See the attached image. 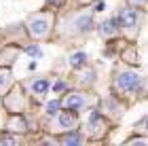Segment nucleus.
<instances>
[{
  "label": "nucleus",
  "mask_w": 148,
  "mask_h": 146,
  "mask_svg": "<svg viewBox=\"0 0 148 146\" xmlns=\"http://www.w3.org/2000/svg\"><path fill=\"white\" fill-rule=\"evenodd\" d=\"M57 110H59V99L47 104V112H49V114H57Z\"/></svg>",
  "instance_id": "obj_13"
},
{
  "label": "nucleus",
  "mask_w": 148,
  "mask_h": 146,
  "mask_svg": "<svg viewBox=\"0 0 148 146\" xmlns=\"http://www.w3.org/2000/svg\"><path fill=\"white\" fill-rule=\"evenodd\" d=\"M53 89H55L57 93H59V91H64V89H66V83H64V81H57V83H55V87H53Z\"/></svg>",
  "instance_id": "obj_16"
},
{
  "label": "nucleus",
  "mask_w": 148,
  "mask_h": 146,
  "mask_svg": "<svg viewBox=\"0 0 148 146\" xmlns=\"http://www.w3.org/2000/svg\"><path fill=\"white\" fill-rule=\"evenodd\" d=\"M25 53H28V55H40V49L36 47V45H32V47L25 49Z\"/></svg>",
  "instance_id": "obj_14"
},
{
  "label": "nucleus",
  "mask_w": 148,
  "mask_h": 146,
  "mask_svg": "<svg viewBox=\"0 0 148 146\" xmlns=\"http://www.w3.org/2000/svg\"><path fill=\"white\" fill-rule=\"evenodd\" d=\"M62 142H64L66 146H78L80 142H83V136H80V134H74V131H72V134H68L66 138H62Z\"/></svg>",
  "instance_id": "obj_10"
},
{
  "label": "nucleus",
  "mask_w": 148,
  "mask_h": 146,
  "mask_svg": "<svg viewBox=\"0 0 148 146\" xmlns=\"http://www.w3.org/2000/svg\"><path fill=\"white\" fill-rule=\"evenodd\" d=\"M91 78H93V72L89 70V72H85V74H83V78H80V81H83V83H89Z\"/></svg>",
  "instance_id": "obj_17"
},
{
  "label": "nucleus",
  "mask_w": 148,
  "mask_h": 146,
  "mask_svg": "<svg viewBox=\"0 0 148 146\" xmlns=\"http://www.w3.org/2000/svg\"><path fill=\"white\" fill-rule=\"evenodd\" d=\"M93 13H80L70 21V32L74 34H87V32L93 30Z\"/></svg>",
  "instance_id": "obj_3"
},
{
  "label": "nucleus",
  "mask_w": 148,
  "mask_h": 146,
  "mask_svg": "<svg viewBox=\"0 0 148 146\" xmlns=\"http://www.w3.org/2000/svg\"><path fill=\"white\" fill-rule=\"evenodd\" d=\"M28 28H30L28 32H30L32 38H47V36H49V30H51V17L36 15V17L30 19Z\"/></svg>",
  "instance_id": "obj_2"
},
{
  "label": "nucleus",
  "mask_w": 148,
  "mask_h": 146,
  "mask_svg": "<svg viewBox=\"0 0 148 146\" xmlns=\"http://www.w3.org/2000/svg\"><path fill=\"white\" fill-rule=\"evenodd\" d=\"M0 144H15V138H11V136H0Z\"/></svg>",
  "instance_id": "obj_15"
},
{
  "label": "nucleus",
  "mask_w": 148,
  "mask_h": 146,
  "mask_svg": "<svg viewBox=\"0 0 148 146\" xmlns=\"http://www.w3.org/2000/svg\"><path fill=\"white\" fill-rule=\"evenodd\" d=\"M138 23V13L133 9H123L121 11V25L127 30V28H136Z\"/></svg>",
  "instance_id": "obj_6"
},
{
  "label": "nucleus",
  "mask_w": 148,
  "mask_h": 146,
  "mask_svg": "<svg viewBox=\"0 0 148 146\" xmlns=\"http://www.w3.org/2000/svg\"><path fill=\"white\" fill-rule=\"evenodd\" d=\"M68 62H70V66H72V68H83V66L87 64V55H85V53H72V55L68 57Z\"/></svg>",
  "instance_id": "obj_9"
},
{
  "label": "nucleus",
  "mask_w": 148,
  "mask_h": 146,
  "mask_svg": "<svg viewBox=\"0 0 148 146\" xmlns=\"http://www.w3.org/2000/svg\"><path fill=\"white\" fill-rule=\"evenodd\" d=\"M9 127H11V129H15V131H25L28 123H25L21 117H15V119H13V121L9 123Z\"/></svg>",
  "instance_id": "obj_11"
},
{
  "label": "nucleus",
  "mask_w": 148,
  "mask_h": 146,
  "mask_svg": "<svg viewBox=\"0 0 148 146\" xmlns=\"http://www.w3.org/2000/svg\"><path fill=\"white\" fill-rule=\"evenodd\" d=\"M99 36L102 38H114L116 36V21L114 19H104L99 23Z\"/></svg>",
  "instance_id": "obj_7"
},
{
  "label": "nucleus",
  "mask_w": 148,
  "mask_h": 146,
  "mask_svg": "<svg viewBox=\"0 0 148 146\" xmlns=\"http://www.w3.org/2000/svg\"><path fill=\"white\" fill-rule=\"evenodd\" d=\"M49 87H51V85H49V81H47V78H36V81L30 83V89L34 91L36 95H45L47 91H49Z\"/></svg>",
  "instance_id": "obj_8"
},
{
  "label": "nucleus",
  "mask_w": 148,
  "mask_h": 146,
  "mask_svg": "<svg viewBox=\"0 0 148 146\" xmlns=\"http://www.w3.org/2000/svg\"><path fill=\"white\" fill-rule=\"evenodd\" d=\"M11 85V74L9 72H0V91H4Z\"/></svg>",
  "instance_id": "obj_12"
},
{
  "label": "nucleus",
  "mask_w": 148,
  "mask_h": 146,
  "mask_svg": "<svg viewBox=\"0 0 148 146\" xmlns=\"http://www.w3.org/2000/svg\"><path fill=\"white\" fill-rule=\"evenodd\" d=\"M55 125H57L59 129L70 131V129H74V125H76V117H74L72 112H59V117H57Z\"/></svg>",
  "instance_id": "obj_5"
},
{
  "label": "nucleus",
  "mask_w": 148,
  "mask_h": 146,
  "mask_svg": "<svg viewBox=\"0 0 148 146\" xmlns=\"http://www.w3.org/2000/svg\"><path fill=\"white\" fill-rule=\"evenodd\" d=\"M131 2H136V4H146L148 0H131Z\"/></svg>",
  "instance_id": "obj_18"
},
{
  "label": "nucleus",
  "mask_w": 148,
  "mask_h": 146,
  "mask_svg": "<svg viewBox=\"0 0 148 146\" xmlns=\"http://www.w3.org/2000/svg\"><path fill=\"white\" fill-rule=\"evenodd\" d=\"M114 85H116V89L121 93H133V91H138L142 87V76H140L138 72H133V70H123V72L116 74Z\"/></svg>",
  "instance_id": "obj_1"
},
{
  "label": "nucleus",
  "mask_w": 148,
  "mask_h": 146,
  "mask_svg": "<svg viewBox=\"0 0 148 146\" xmlns=\"http://www.w3.org/2000/svg\"><path fill=\"white\" fill-rule=\"evenodd\" d=\"M87 102H89V99H87V95L85 93H70L68 97L64 99V108H68V110H83L85 106H87Z\"/></svg>",
  "instance_id": "obj_4"
}]
</instances>
